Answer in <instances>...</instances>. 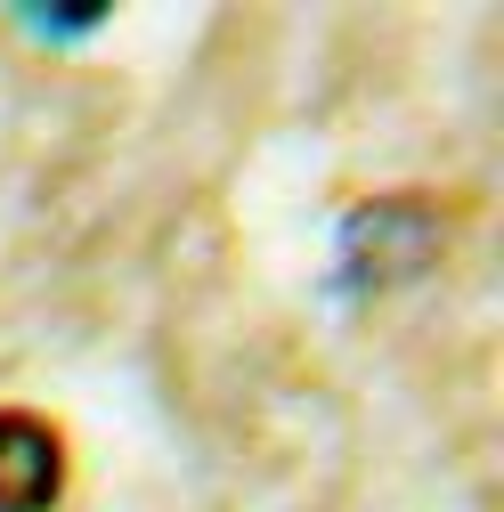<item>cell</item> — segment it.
Wrapping results in <instances>:
<instances>
[{"instance_id": "6da1fadb", "label": "cell", "mask_w": 504, "mask_h": 512, "mask_svg": "<svg viewBox=\"0 0 504 512\" xmlns=\"http://www.w3.org/2000/svg\"><path fill=\"white\" fill-rule=\"evenodd\" d=\"M66 480V447L41 415L0 407V512H49Z\"/></svg>"}]
</instances>
